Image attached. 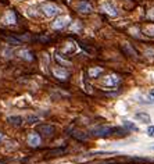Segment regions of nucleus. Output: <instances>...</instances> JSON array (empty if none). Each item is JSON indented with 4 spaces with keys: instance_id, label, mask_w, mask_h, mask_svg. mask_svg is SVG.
I'll list each match as a JSON object with an SVG mask.
<instances>
[{
    "instance_id": "6ab92c4d",
    "label": "nucleus",
    "mask_w": 154,
    "mask_h": 164,
    "mask_svg": "<svg viewBox=\"0 0 154 164\" xmlns=\"http://www.w3.org/2000/svg\"><path fill=\"white\" fill-rule=\"evenodd\" d=\"M124 127L129 131H138V127L133 123H131V121H124Z\"/></svg>"
},
{
    "instance_id": "a211bd4d",
    "label": "nucleus",
    "mask_w": 154,
    "mask_h": 164,
    "mask_svg": "<svg viewBox=\"0 0 154 164\" xmlns=\"http://www.w3.org/2000/svg\"><path fill=\"white\" fill-rule=\"evenodd\" d=\"M39 120H40V118L38 117V115H29V117L25 118V121L28 124H36V123H39Z\"/></svg>"
},
{
    "instance_id": "1a4fd4ad",
    "label": "nucleus",
    "mask_w": 154,
    "mask_h": 164,
    "mask_svg": "<svg viewBox=\"0 0 154 164\" xmlns=\"http://www.w3.org/2000/svg\"><path fill=\"white\" fill-rule=\"evenodd\" d=\"M76 8H78V11H81V13H84V14H89L93 11V6L89 2H86V0H81V2L76 4Z\"/></svg>"
},
{
    "instance_id": "9b49d317",
    "label": "nucleus",
    "mask_w": 154,
    "mask_h": 164,
    "mask_svg": "<svg viewBox=\"0 0 154 164\" xmlns=\"http://www.w3.org/2000/svg\"><path fill=\"white\" fill-rule=\"evenodd\" d=\"M38 131H39L42 135H46V136H52L53 134H54L56 128L53 127V125H49V124H42L38 127Z\"/></svg>"
},
{
    "instance_id": "423d86ee",
    "label": "nucleus",
    "mask_w": 154,
    "mask_h": 164,
    "mask_svg": "<svg viewBox=\"0 0 154 164\" xmlns=\"http://www.w3.org/2000/svg\"><path fill=\"white\" fill-rule=\"evenodd\" d=\"M120 82H121V78L117 74H110V75H107L103 79V85L108 86V88H114V86H117Z\"/></svg>"
},
{
    "instance_id": "f8f14e48",
    "label": "nucleus",
    "mask_w": 154,
    "mask_h": 164,
    "mask_svg": "<svg viewBox=\"0 0 154 164\" xmlns=\"http://www.w3.org/2000/svg\"><path fill=\"white\" fill-rule=\"evenodd\" d=\"M122 50H124V53H125V54L131 56V57H138V52H136V50L133 49L129 43H124L122 45Z\"/></svg>"
},
{
    "instance_id": "20e7f679",
    "label": "nucleus",
    "mask_w": 154,
    "mask_h": 164,
    "mask_svg": "<svg viewBox=\"0 0 154 164\" xmlns=\"http://www.w3.org/2000/svg\"><path fill=\"white\" fill-rule=\"evenodd\" d=\"M70 22H71V18L68 16H60V17H56V20L52 22V26L53 29H63Z\"/></svg>"
},
{
    "instance_id": "bb28decb",
    "label": "nucleus",
    "mask_w": 154,
    "mask_h": 164,
    "mask_svg": "<svg viewBox=\"0 0 154 164\" xmlns=\"http://www.w3.org/2000/svg\"><path fill=\"white\" fill-rule=\"evenodd\" d=\"M3 138H4V135H3V132H0V142L3 141Z\"/></svg>"
},
{
    "instance_id": "39448f33",
    "label": "nucleus",
    "mask_w": 154,
    "mask_h": 164,
    "mask_svg": "<svg viewBox=\"0 0 154 164\" xmlns=\"http://www.w3.org/2000/svg\"><path fill=\"white\" fill-rule=\"evenodd\" d=\"M52 73H53V75L58 79V81H67L68 77H70V73H68L66 68L60 67V65H57V67H53Z\"/></svg>"
},
{
    "instance_id": "aec40b11",
    "label": "nucleus",
    "mask_w": 154,
    "mask_h": 164,
    "mask_svg": "<svg viewBox=\"0 0 154 164\" xmlns=\"http://www.w3.org/2000/svg\"><path fill=\"white\" fill-rule=\"evenodd\" d=\"M70 29H71L72 32H78V31H81V29H82L81 22H79V21H75V22H74L72 25L70 26Z\"/></svg>"
},
{
    "instance_id": "0eeeda50",
    "label": "nucleus",
    "mask_w": 154,
    "mask_h": 164,
    "mask_svg": "<svg viewBox=\"0 0 154 164\" xmlns=\"http://www.w3.org/2000/svg\"><path fill=\"white\" fill-rule=\"evenodd\" d=\"M40 142H42V139H40V135L38 132H31L26 138V143L31 148H38L40 145Z\"/></svg>"
},
{
    "instance_id": "9d476101",
    "label": "nucleus",
    "mask_w": 154,
    "mask_h": 164,
    "mask_svg": "<svg viewBox=\"0 0 154 164\" xmlns=\"http://www.w3.org/2000/svg\"><path fill=\"white\" fill-rule=\"evenodd\" d=\"M18 57L20 59H22V60H25V61H34L35 60V56H34V53L31 52V50H28V49H21V50H18Z\"/></svg>"
},
{
    "instance_id": "cd10ccee",
    "label": "nucleus",
    "mask_w": 154,
    "mask_h": 164,
    "mask_svg": "<svg viewBox=\"0 0 154 164\" xmlns=\"http://www.w3.org/2000/svg\"><path fill=\"white\" fill-rule=\"evenodd\" d=\"M153 150H154V146H153Z\"/></svg>"
},
{
    "instance_id": "2eb2a0df",
    "label": "nucleus",
    "mask_w": 154,
    "mask_h": 164,
    "mask_svg": "<svg viewBox=\"0 0 154 164\" xmlns=\"http://www.w3.org/2000/svg\"><path fill=\"white\" fill-rule=\"evenodd\" d=\"M66 152H67V148H57V149H53V150L46 152V156H50V157H53V156H61V154L66 153Z\"/></svg>"
},
{
    "instance_id": "b1692460",
    "label": "nucleus",
    "mask_w": 154,
    "mask_h": 164,
    "mask_svg": "<svg viewBox=\"0 0 154 164\" xmlns=\"http://www.w3.org/2000/svg\"><path fill=\"white\" fill-rule=\"evenodd\" d=\"M147 135L154 138V125H150V127L147 128Z\"/></svg>"
},
{
    "instance_id": "412c9836",
    "label": "nucleus",
    "mask_w": 154,
    "mask_h": 164,
    "mask_svg": "<svg viewBox=\"0 0 154 164\" xmlns=\"http://www.w3.org/2000/svg\"><path fill=\"white\" fill-rule=\"evenodd\" d=\"M72 136L75 139H79V141H85V139H88V135H85L84 132H74Z\"/></svg>"
},
{
    "instance_id": "ddd939ff",
    "label": "nucleus",
    "mask_w": 154,
    "mask_h": 164,
    "mask_svg": "<svg viewBox=\"0 0 154 164\" xmlns=\"http://www.w3.org/2000/svg\"><path fill=\"white\" fill-rule=\"evenodd\" d=\"M135 118L136 120H139L140 123H143V124H149L150 121H152V118H150V115L147 114V113H136L135 114Z\"/></svg>"
},
{
    "instance_id": "f257e3e1",
    "label": "nucleus",
    "mask_w": 154,
    "mask_h": 164,
    "mask_svg": "<svg viewBox=\"0 0 154 164\" xmlns=\"http://www.w3.org/2000/svg\"><path fill=\"white\" fill-rule=\"evenodd\" d=\"M90 132L94 136H99V138H106V136H110L114 132H121L120 128H112L108 125H99V127H94L90 129Z\"/></svg>"
},
{
    "instance_id": "f3484780",
    "label": "nucleus",
    "mask_w": 154,
    "mask_h": 164,
    "mask_svg": "<svg viewBox=\"0 0 154 164\" xmlns=\"http://www.w3.org/2000/svg\"><path fill=\"white\" fill-rule=\"evenodd\" d=\"M54 59H56V60H57L58 63H60V64H63V65H71V64H72L71 61H68V60H66V59H63L60 54H56Z\"/></svg>"
},
{
    "instance_id": "4468645a",
    "label": "nucleus",
    "mask_w": 154,
    "mask_h": 164,
    "mask_svg": "<svg viewBox=\"0 0 154 164\" xmlns=\"http://www.w3.org/2000/svg\"><path fill=\"white\" fill-rule=\"evenodd\" d=\"M103 73V68L102 67H90L88 70V74L90 78H97V77L100 75V74Z\"/></svg>"
},
{
    "instance_id": "dca6fc26",
    "label": "nucleus",
    "mask_w": 154,
    "mask_h": 164,
    "mask_svg": "<svg viewBox=\"0 0 154 164\" xmlns=\"http://www.w3.org/2000/svg\"><path fill=\"white\" fill-rule=\"evenodd\" d=\"M7 121L10 123L11 125H21L24 123V118L20 117V115H13V117H8Z\"/></svg>"
},
{
    "instance_id": "f03ea898",
    "label": "nucleus",
    "mask_w": 154,
    "mask_h": 164,
    "mask_svg": "<svg viewBox=\"0 0 154 164\" xmlns=\"http://www.w3.org/2000/svg\"><path fill=\"white\" fill-rule=\"evenodd\" d=\"M40 11H42L46 17L52 18V17H56L60 13V8L56 4H53V3H43V4L40 6Z\"/></svg>"
},
{
    "instance_id": "7ed1b4c3",
    "label": "nucleus",
    "mask_w": 154,
    "mask_h": 164,
    "mask_svg": "<svg viewBox=\"0 0 154 164\" xmlns=\"http://www.w3.org/2000/svg\"><path fill=\"white\" fill-rule=\"evenodd\" d=\"M100 10H102L103 13L108 14L110 17H117L118 16L117 7H115V6L112 4L111 2H103L102 4H100Z\"/></svg>"
},
{
    "instance_id": "6e6552de",
    "label": "nucleus",
    "mask_w": 154,
    "mask_h": 164,
    "mask_svg": "<svg viewBox=\"0 0 154 164\" xmlns=\"http://www.w3.org/2000/svg\"><path fill=\"white\" fill-rule=\"evenodd\" d=\"M2 22L4 24V25H13V24H16V22H17V16H16V13H14L13 10L6 11V14L3 16V18H2Z\"/></svg>"
},
{
    "instance_id": "a878e982",
    "label": "nucleus",
    "mask_w": 154,
    "mask_h": 164,
    "mask_svg": "<svg viewBox=\"0 0 154 164\" xmlns=\"http://www.w3.org/2000/svg\"><path fill=\"white\" fill-rule=\"evenodd\" d=\"M150 97H152L153 102H154V89H152V91H150Z\"/></svg>"
},
{
    "instance_id": "4be33fe9",
    "label": "nucleus",
    "mask_w": 154,
    "mask_h": 164,
    "mask_svg": "<svg viewBox=\"0 0 154 164\" xmlns=\"http://www.w3.org/2000/svg\"><path fill=\"white\" fill-rule=\"evenodd\" d=\"M6 40L8 43H14V45H21V40L18 38H13V36H6Z\"/></svg>"
},
{
    "instance_id": "5701e85b",
    "label": "nucleus",
    "mask_w": 154,
    "mask_h": 164,
    "mask_svg": "<svg viewBox=\"0 0 154 164\" xmlns=\"http://www.w3.org/2000/svg\"><path fill=\"white\" fill-rule=\"evenodd\" d=\"M146 34L147 35H152V36H154V25H150L146 28Z\"/></svg>"
},
{
    "instance_id": "393cba45",
    "label": "nucleus",
    "mask_w": 154,
    "mask_h": 164,
    "mask_svg": "<svg viewBox=\"0 0 154 164\" xmlns=\"http://www.w3.org/2000/svg\"><path fill=\"white\" fill-rule=\"evenodd\" d=\"M147 16H149L150 20H154V8H152V10L149 11V14H147Z\"/></svg>"
}]
</instances>
